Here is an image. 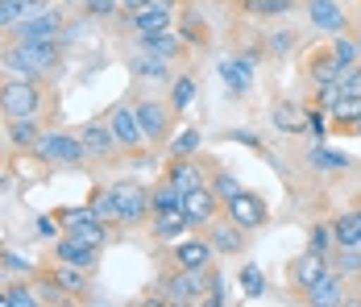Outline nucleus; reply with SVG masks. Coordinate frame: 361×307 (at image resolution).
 I'll use <instances>...</instances> for the list:
<instances>
[{
    "instance_id": "1",
    "label": "nucleus",
    "mask_w": 361,
    "mask_h": 307,
    "mask_svg": "<svg viewBox=\"0 0 361 307\" xmlns=\"http://www.w3.org/2000/svg\"><path fill=\"white\" fill-rule=\"evenodd\" d=\"M42 104H46L42 79H17V75H8L0 83V112L4 116H37Z\"/></svg>"
},
{
    "instance_id": "2",
    "label": "nucleus",
    "mask_w": 361,
    "mask_h": 307,
    "mask_svg": "<svg viewBox=\"0 0 361 307\" xmlns=\"http://www.w3.org/2000/svg\"><path fill=\"white\" fill-rule=\"evenodd\" d=\"M34 158H42L46 167H79L87 158L83 141L75 133H63V129H50L34 141Z\"/></svg>"
},
{
    "instance_id": "3",
    "label": "nucleus",
    "mask_w": 361,
    "mask_h": 307,
    "mask_svg": "<svg viewBox=\"0 0 361 307\" xmlns=\"http://www.w3.org/2000/svg\"><path fill=\"white\" fill-rule=\"evenodd\" d=\"M204 291H208V270H175L162 282V303H204Z\"/></svg>"
},
{
    "instance_id": "4",
    "label": "nucleus",
    "mask_w": 361,
    "mask_h": 307,
    "mask_svg": "<svg viewBox=\"0 0 361 307\" xmlns=\"http://www.w3.org/2000/svg\"><path fill=\"white\" fill-rule=\"evenodd\" d=\"M112 204H116V224H142L149 216V191L137 183H116Z\"/></svg>"
},
{
    "instance_id": "5",
    "label": "nucleus",
    "mask_w": 361,
    "mask_h": 307,
    "mask_svg": "<svg viewBox=\"0 0 361 307\" xmlns=\"http://www.w3.org/2000/svg\"><path fill=\"white\" fill-rule=\"evenodd\" d=\"M109 129H112V137H116L121 150L145 145V129H142V116H137V104H116L109 112Z\"/></svg>"
},
{
    "instance_id": "6",
    "label": "nucleus",
    "mask_w": 361,
    "mask_h": 307,
    "mask_svg": "<svg viewBox=\"0 0 361 307\" xmlns=\"http://www.w3.org/2000/svg\"><path fill=\"white\" fill-rule=\"evenodd\" d=\"M224 212H228V220L241 224L245 233H250V229H262V224L270 220V212H266V204H262V195H253V191H237V195H228V200H224Z\"/></svg>"
},
{
    "instance_id": "7",
    "label": "nucleus",
    "mask_w": 361,
    "mask_h": 307,
    "mask_svg": "<svg viewBox=\"0 0 361 307\" xmlns=\"http://www.w3.org/2000/svg\"><path fill=\"white\" fill-rule=\"evenodd\" d=\"M59 21L63 17L54 8H46V13H30L17 25H8V34H13V42H46V37H59Z\"/></svg>"
},
{
    "instance_id": "8",
    "label": "nucleus",
    "mask_w": 361,
    "mask_h": 307,
    "mask_svg": "<svg viewBox=\"0 0 361 307\" xmlns=\"http://www.w3.org/2000/svg\"><path fill=\"white\" fill-rule=\"evenodd\" d=\"M216 191L208 187V183H200V187H191V191H183V216H187V224L191 229H200V224H208L212 216H216Z\"/></svg>"
},
{
    "instance_id": "9",
    "label": "nucleus",
    "mask_w": 361,
    "mask_h": 307,
    "mask_svg": "<svg viewBox=\"0 0 361 307\" xmlns=\"http://www.w3.org/2000/svg\"><path fill=\"white\" fill-rule=\"evenodd\" d=\"M63 224H67V237L87 241V245H104V237H109L104 220H96V216H92V207H75V212H63Z\"/></svg>"
},
{
    "instance_id": "10",
    "label": "nucleus",
    "mask_w": 361,
    "mask_h": 307,
    "mask_svg": "<svg viewBox=\"0 0 361 307\" xmlns=\"http://www.w3.org/2000/svg\"><path fill=\"white\" fill-rule=\"evenodd\" d=\"M171 104L162 100H142L137 104V116H142V129H145V141H166L171 137Z\"/></svg>"
},
{
    "instance_id": "11",
    "label": "nucleus",
    "mask_w": 361,
    "mask_h": 307,
    "mask_svg": "<svg viewBox=\"0 0 361 307\" xmlns=\"http://www.w3.org/2000/svg\"><path fill=\"white\" fill-rule=\"evenodd\" d=\"M320 274H328V253H324V249H312V245H307V249L295 258V266H290V282H295L299 291H307Z\"/></svg>"
},
{
    "instance_id": "12",
    "label": "nucleus",
    "mask_w": 361,
    "mask_h": 307,
    "mask_svg": "<svg viewBox=\"0 0 361 307\" xmlns=\"http://www.w3.org/2000/svg\"><path fill=\"white\" fill-rule=\"evenodd\" d=\"M133 34H158V30H175V13L171 8H154V4H137L129 13Z\"/></svg>"
},
{
    "instance_id": "13",
    "label": "nucleus",
    "mask_w": 361,
    "mask_h": 307,
    "mask_svg": "<svg viewBox=\"0 0 361 307\" xmlns=\"http://www.w3.org/2000/svg\"><path fill=\"white\" fill-rule=\"evenodd\" d=\"M212 253H216L212 241L195 237V241H179L171 258H175V266H183V270H208V266H212Z\"/></svg>"
},
{
    "instance_id": "14",
    "label": "nucleus",
    "mask_w": 361,
    "mask_h": 307,
    "mask_svg": "<svg viewBox=\"0 0 361 307\" xmlns=\"http://www.w3.org/2000/svg\"><path fill=\"white\" fill-rule=\"evenodd\" d=\"M54 258L59 262H71V266H83V270H92L96 266V258H100V245H87V241H75V237H59L54 245Z\"/></svg>"
},
{
    "instance_id": "15",
    "label": "nucleus",
    "mask_w": 361,
    "mask_h": 307,
    "mask_svg": "<svg viewBox=\"0 0 361 307\" xmlns=\"http://www.w3.org/2000/svg\"><path fill=\"white\" fill-rule=\"evenodd\" d=\"M79 141H83V150L96 154V158H112V154L121 150L116 137H112V129H109V121H92V125H83Z\"/></svg>"
},
{
    "instance_id": "16",
    "label": "nucleus",
    "mask_w": 361,
    "mask_h": 307,
    "mask_svg": "<svg viewBox=\"0 0 361 307\" xmlns=\"http://www.w3.org/2000/svg\"><path fill=\"white\" fill-rule=\"evenodd\" d=\"M307 21L324 34H341L345 30V13L336 0H307Z\"/></svg>"
},
{
    "instance_id": "17",
    "label": "nucleus",
    "mask_w": 361,
    "mask_h": 307,
    "mask_svg": "<svg viewBox=\"0 0 361 307\" xmlns=\"http://www.w3.org/2000/svg\"><path fill=\"white\" fill-rule=\"evenodd\" d=\"M220 79L228 83L233 96H245L253 83V63L250 59H220Z\"/></svg>"
},
{
    "instance_id": "18",
    "label": "nucleus",
    "mask_w": 361,
    "mask_h": 307,
    "mask_svg": "<svg viewBox=\"0 0 361 307\" xmlns=\"http://www.w3.org/2000/svg\"><path fill=\"white\" fill-rule=\"evenodd\" d=\"M208 241H212L216 253H241V249H245V229L233 224V220H228V224H212V220H208Z\"/></svg>"
},
{
    "instance_id": "19",
    "label": "nucleus",
    "mask_w": 361,
    "mask_h": 307,
    "mask_svg": "<svg viewBox=\"0 0 361 307\" xmlns=\"http://www.w3.org/2000/svg\"><path fill=\"white\" fill-rule=\"evenodd\" d=\"M0 67H4V75H17V79H42V71L34 67V59H30V50H25L21 42H13V46L0 54Z\"/></svg>"
},
{
    "instance_id": "20",
    "label": "nucleus",
    "mask_w": 361,
    "mask_h": 307,
    "mask_svg": "<svg viewBox=\"0 0 361 307\" xmlns=\"http://www.w3.org/2000/svg\"><path fill=\"white\" fill-rule=\"evenodd\" d=\"M303 299L312 307H332V303H341L345 295H341V274H320L307 291H303Z\"/></svg>"
},
{
    "instance_id": "21",
    "label": "nucleus",
    "mask_w": 361,
    "mask_h": 307,
    "mask_svg": "<svg viewBox=\"0 0 361 307\" xmlns=\"http://www.w3.org/2000/svg\"><path fill=\"white\" fill-rule=\"evenodd\" d=\"M129 71L137 75V79H166L171 75V59H162V54H149V50H137V54H129Z\"/></svg>"
},
{
    "instance_id": "22",
    "label": "nucleus",
    "mask_w": 361,
    "mask_h": 307,
    "mask_svg": "<svg viewBox=\"0 0 361 307\" xmlns=\"http://www.w3.org/2000/svg\"><path fill=\"white\" fill-rule=\"evenodd\" d=\"M154 224H149V233L158 241H175V237H183L191 224H187V216H183V207H171V212H154L149 216Z\"/></svg>"
},
{
    "instance_id": "23",
    "label": "nucleus",
    "mask_w": 361,
    "mask_h": 307,
    "mask_svg": "<svg viewBox=\"0 0 361 307\" xmlns=\"http://www.w3.org/2000/svg\"><path fill=\"white\" fill-rule=\"evenodd\" d=\"M137 50H149V54H162V59H179L183 37H175L171 30H158V34H137Z\"/></svg>"
},
{
    "instance_id": "24",
    "label": "nucleus",
    "mask_w": 361,
    "mask_h": 307,
    "mask_svg": "<svg viewBox=\"0 0 361 307\" xmlns=\"http://www.w3.org/2000/svg\"><path fill=\"white\" fill-rule=\"evenodd\" d=\"M37 137H42L37 116H8V141H13L17 150H34Z\"/></svg>"
},
{
    "instance_id": "25",
    "label": "nucleus",
    "mask_w": 361,
    "mask_h": 307,
    "mask_svg": "<svg viewBox=\"0 0 361 307\" xmlns=\"http://www.w3.org/2000/svg\"><path fill=\"white\" fill-rule=\"evenodd\" d=\"M179 191H191V187H200L204 183V174H200V167H195V158H175V167H171V174H166Z\"/></svg>"
},
{
    "instance_id": "26",
    "label": "nucleus",
    "mask_w": 361,
    "mask_h": 307,
    "mask_svg": "<svg viewBox=\"0 0 361 307\" xmlns=\"http://www.w3.org/2000/svg\"><path fill=\"white\" fill-rule=\"evenodd\" d=\"M171 207H183V191L166 179V183H158V187L149 191V216H154V212H171Z\"/></svg>"
},
{
    "instance_id": "27",
    "label": "nucleus",
    "mask_w": 361,
    "mask_h": 307,
    "mask_svg": "<svg viewBox=\"0 0 361 307\" xmlns=\"http://www.w3.org/2000/svg\"><path fill=\"white\" fill-rule=\"evenodd\" d=\"M332 241L336 245H361V212H345L332 224Z\"/></svg>"
},
{
    "instance_id": "28",
    "label": "nucleus",
    "mask_w": 361,
    "mask_h": 307,
    "mask_svg": "<svg viewBox=\"0 0 361 307\" xmlns=\"http://www.w3.org/2000/svg\"><path fill=\"white\" fill-rule=\"evenodd\" d=\"M307 167H312V171H345V167H349V158H345L341 150H328V145H316V150L307 154Z\"/></svg>"
},
{
    "instance_id": "29",
    "label": "nucleus",
    "mask_w": 361,
    "mask_h": 307,
    "mask_svg": "<svg viewBox=\"0 0 361 307\" xmlns=\"http://www.w3.org/2000/svg\"><path fill=\"white\" fill-rule=\"evenodd\" d=\"M83 266H71V262H59V266H54V274H50V282H54V287H63V291H71V295H79V291H83Z\"/></svg>"
},
{
    "instance_id": "30",
    "label": "nucleus",
    "mask_w": 361,
    "mask_h": 307,
    "mask_svg": "<svg viewBox=\"0 0 361 307\" xmlns=\"http://www.w3.org/2000/svg\"><path fill=\"white\" fill-rule=\"evenodd\" d=\"M341 71H345V67L336 63V54H332V50H320V54L312 59V79H316V83H332Z\"/></svg>"
},
{
    "instance_id": "31",
    "label": "nucleus",
    "mask_w": 361,
    "mask_h": 307,
    "mask_svg": "<svg viewBox=\"0 0 361 307\" xmlns=\"http://www.w3.org/2000/svg\"><path fill=\"white\" fill-rule=\"evenodd\" d=\"M191 100H195V79H191V75H179V79L171 83V108H175V112H187Z\"/></svg>"
},
{
    "instance_id": "32",
    "label": "nucleus",
    "mask_w": 361,
    "mask_h": 307,
    "mask_svg": "<svg viewBox=\"0 0 361 307\" xmlns=\"http://www.w3.org/2000/svg\"><path fill=\"white\" fill-rule=\"evenodd\" d=\"M274 129H283V133H299V129H303L299 108H290V104H274Z\"/></svg>"
},
{
    "instance_id": "33",
    "label": "nucleus",
    "mask_w": 361,
    "mask_h": 307,
    "mask_svg": "<svg viewBox=\"0 0 361 307\" xmlns=\"http://www.w3.org/2000/svg\"><path fill=\"white\" fill-rule=\"evenodd\" d=\"M92 216L96 220H104V224H116V204H112V187L109 191H100V195H92Z\"/></svg>"
},
{
    "instance_id": "34",
    "label": "nucleus",
    "mask_w": 361,
    "mask_h": 307,
    "mask_svg": "<svg viewBox=\"0 0 361 307\" xmlns=\"http://www.w3.org/2000/svg\"><path fill=\"white\" fill-rule=\"evenodd\" d=\"M241 291H245L250 299H262V291H266V274L257 270V266H241Z\"/></svg>"
},
{
    "instance_id": "35",
    "label": "nucleus",
    "mask_w": 361,
    "mask_h": 307,
    "mask_svg": "<svg viewBox=\"0 0 361 307\" xmlns=\"http://www.w3.org/2000/svg\"><path fill=\"white\" fill-rule=\"evenodd\" d=\"M332 116H336V121H349V125H353V121L361 116V96H341V100L332 104Z\"/></svg>"
},
{
    "instance_id": "36",
    "label": "nucleus",
    "mask_w": 361,
    "mask_h": 307,
    "mask_svg": "<svg viewBox=\"0 0 361 307\" xmlns=\"http://www.w3.org/2000/svg\"><path fill=\"white\" fill-rule=\"evenodd\" d=\"M332 262H336V270H341V274L361 270V245H341V253H336Z\"/></svg>"
},
{
    "instance_id": "37",
    "label": "nucleus",
    "mask_w": 361,
    "mask_h": 307,
    "mask_svg": "<svg viewBox=\"0 0 361 307\" xmlns=\"http://www.w3.org/2000/svg\"><path fill=\"white\" fill-rule=\"evenodd\" d=\"M336 83H341V92H345V96H361V63L345 67L341 75H336Z\"/></svg>"
},
{
    "instance_id": "38",
    "label": "nucleus",
    "mask_w": 361,
    "mask_h": 307,
    "mask_svg": "<svg viewBox=\"0 0 361 307\" xmlns=\"http://www.w3.org/2000/svg\"><path fill=\"white\" fill-rule=\"evenodd\" d=\"M21 17H25V0H0V30L17 25Z\"/></svg>"
},
{
    "instance_id": "39",
    "label": "nucleus",
    "mask_w": 361,
    "mask_h": 307,
    "mask_svg": "<svg viewBox=\"0 0 361 307\" xmlns=\"http://www.w3.org/2000/svg\"><path fill=\"white\" fill-rule=\"evenodd\" d=\"M332 54H336V63H341V67H353V63H357V42H349V37H336V42H332Z\"/></svg>"
},
{
    "instance_id": "40",
    "label": "nucleus",
    "mask_w": 361,
    "mask_h": 307,
    "mask_svg": "<svg viewBox=\"0 0 361 307\" xmlns=\"http://www.w3.org/2000/svg\"><path fill=\"white\" fill-rule=\"evenodd\" d=\"M183 42H208V30L195 13H183Z\"/></svg>"
},
{
    "instance_id": "41",
    "label": "nucleus",
    "mask_w": 361,
    "mask_h": 307,
    "mask_svg": "<svg viewBox=\"0 0 361 307\" xmlns=\"http://www.w3.org/2000/svg\"><path fill=\"white\" fill-rule=\"evenodd\" d=\"M212 191H216V200H220V204H224L228 195H237V191H241V183H237L233 174H224V171H220L216 179H212Z\"/></svg>"
},
{
    "instance_id": "42",
    "label": "nucleus",
    "mask_w": 361,
    "mask_h": 307,
    "mask_svg": "<svg viewBox=\"0 0 361 307\" xmlns=\"http://www.w3.org/2000/svg\"><path fill=\"white\" fill-rule=\"evenodd\" d=\"M4 303L8 307H37V295L30 287H13V291H4Z\"/></svg>"
},
{
    "instance_id": "43",
    "label": "nucleus",
    "mask_w": 361,
    "mask_h": 307,
    "mask_svg": "<svg viewBox=\"0 0 361 307\" xmlns=\"http://www.w3.org/2000/svg\"><path fill=\"white\" fill-rule=\"evenodd\" d=\"M195 150H200V133L195 129H187V133L175 137V158H191Z\"/></svg>"
},
{
    "instance_id": "44",
    "label": "nucleus",
    "mask_w": 361,
    "mask_h": 307,
    "mask_svg": "<svg viewBox=\"0 0 361 307\" xmlns=\"http://www.w3.org/2000/svg\"><path fill=\"white\" fill-rule=\"evenodd\" d=\"M341 96H345V92H341V83L332 79V83H320V96H316V104H320V108H328V112H332V104L341 100Z\"/></svg>"
},
{
    "instance_id": "45",
    "label": "nucleus",
    "mask_w": 361,
    "mask_h": 307,
    "mask_svg": "<svg viewBox=\"0 0 361 307\" xmlns=\"http://www.w3.org/2000/svg\"><path fill=\"white\" fill-rule=\"evenodd\" d=\"M328 245H332V229L328 224H316L312 229V249H328Z\"/></svg>"
},
{
    "instance_id": "46",
    "label": "nucleus",
    "mask_w": 361,
    "mask_h": 307,
    "mask_svg": "<svg viewBox=\"0 0 361 307\" xmlns=\"http://www.w3.org/2000/svg\"><path fill=\"white\" fill-rule=\"evenodd\" d=\"M116 8V0H83V13H96V17H104Z\"/></svg>"
},
{
    "instance_id": "47",
    "label": "nucleus",
    "mask_w": 361,
    "mask_h": 307,
    "mask_svg": "<svg viewBox=\"0 0 361 307\" xmlns=\"http://www.w3.org/2000/svg\"><path fill=\"white\" fill-rule=\"evenodd\" d=\"M250 8H257V13H283V8H287V0H253Z\"/></svg>"
},
{
    "instance_id": "48",
    "label": "nucleus",
    "mask_w": 361,
    "mask_h": 307,
    "mask_svg": "<svg viewBox=\"0 0 361 307\" xmlns=\"http://www.w3.org/2000/svg\"><path fill=\"white\" fill-rule=\"evenodd\" d=\"M307 125H312L316 133H324V116H320V112H312V116H307Z\"/></svg>"
},
{
    "instance_id": "49",
    "label": "nucleus",
    "mask_w": 361,
    "mask_h": 307,
    "mask_svg": "<svg viewBox=\"0 0 361 307\" xmlns=\"http://www.w3.org/2000/svg\"><path fill=\"white\" fill-rule=\"evenodd\" d=\"M37 233H42V237H50V233H54V224H50V216H42V220H37Z\"/></svg>"
},
{
    "instance_id": "50",
    "label": "nucleus",
    "mask_w": 361,
    "mask_h": 307,
    "mask_svg": "<svg viewBox=\"0 0 361 307\" xmlns=\"http://www.w3.org/2000/svg\"><path fill=\"white\" fill-rule=\"evenodd\" d=\"M145 4H154V8H175L179 0H145Z\"/></svg>"
},
{
    "instance_id": "51",
    "label": "nucleus",
    "mask_w": 361,
    "mask_h": 307,
    "mask_svg": "<svg viewBox=\"0 0 361 307\" xmlns=\"http://www.w3.org/2000/svg\"><path fill=\"white\" fill-rule=\"evenodd\" d=\"M116 4H125V8H137V4H145V0H116Z\"/></svg>"
},
{
    "instance_id": "52",
    "label": "nucleus",
    "mask_w": 361,
    "mask_h": 307,
    "mask_svg": "<svg viewBox=\"0 0 361 307\" xmlns=\"http://www.w3.org/2000/svg\"><path fill=\"white\" fill-rule=\"evenodd\" d=\"M353 125H357V133H361V116H357V121H353Z\"/></svg>"
}]
</instances>
